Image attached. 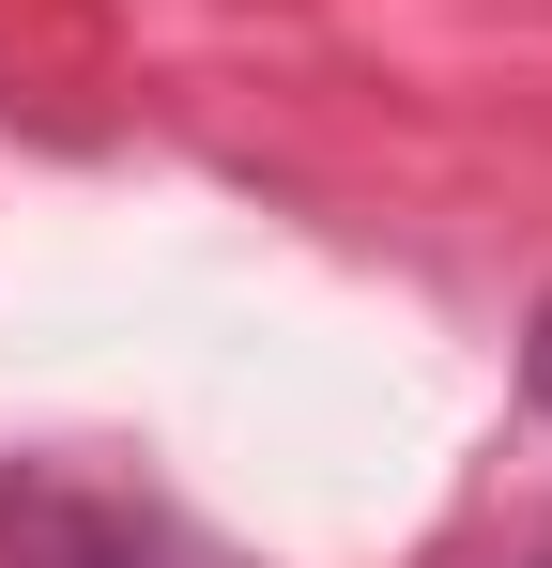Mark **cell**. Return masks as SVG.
I'll use <instances>...</instances> for the list:
<instances>
[{
  "label": "cell",
  "mask_w": 552,
  "mask_h": 568,
  "mask_svg": "<svg viewBox=\"0 0 552 568\" xmlns=\"http://www.w3.org/2000/svg\"><path fill=\"white\" fill-rule=\"evenodd\" d=\"M0 568H246V554H215L184 507L123 491V476L31 462V476H0Z\"/></svg>",
  "instance_id": "6da1fadb"
},
{
  "label": "cell",
  "mask_w": 552,
  "mask_h": 568,
  "mask_svg": "<svg viewBox=\"0 0 552 568\" xmlns=\"http://www.w3.org/2000/svg\"><path fill=\"white\" fill-rule=\"evenodd\" d=\"M522 384H538V415H552V292H538V338H522Z\"/></svg>",
  "instance_id": "7a4b0ae2"
}]
</instances>
